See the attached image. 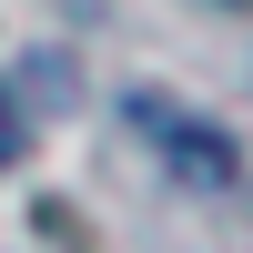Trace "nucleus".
Instances as JSON below:
<instances>
[{
	"label": "nucleus",
	"instance_id": "1",
	"mask_svg": "<svg viewBox=\"0 0 253 253\" xmlns=\"http://www.w3.org/2000/svg\"><path fill=\"white\" fill-rule=\"evenodd\" d=\"M132 122H142V142H162V152H172L193 182H233V172H243V152H233L223 132H203L182 101H152V91H132Z\"/></svg>",
	"mask_w": 253,
	"mask_h": 253
},
{
	"label": "nucleus",
	"instance_id": "2",
	"mask_svg": "<svg viewBox=\"0 0 253 253\" xmlns=\"http://www.w3.org/2000/svg\"><path fill=\"white\" fill-rule=\"evenodd\" d=\"M0 162H20V122H10V91H0Z\"/></svg>",
	"mask_w": 253,
	"mask_h": 253
}]
</instances>
